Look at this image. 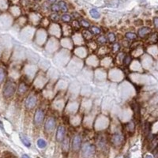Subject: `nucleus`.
I'll list each match as a JSON object with an SVG mask.
<instances>
[{
    "instance_id": "obj_1",
    "label": "nucleus",
    "mask_w": 158,
    "mask_h": 158,
    "mask_svg": "<svg viewBox=\"0 0 158 158\" xmlns=\"http://www.w3.org/2000/svg\"><path fill=\"white\" fill-rule=\"evenodd\" d=\"M16 91V84L13 81H8L3 88V96L6 98H10L14 96Z\"/></svg>"
},
{
    "instance_id": "obj_2",
    "label": "nucleus",
    "mask_w": 158,
    "mask_h": 158,
    "mask_svg": "<svg viewBox=\"0 0 158 158\" xmlns=\"http://www.w3.org/2000/svg\"><path fill=\"white\" fill-rule=\"evenodd\" d=\"M82 156L83 158H91L93 157L96 152V147L94 145L90 143H85L82 146Z\"/></svg>"
},
{
    "instance_id": "obj_3",
    "label": "nucleus",
    "mask_w": 158,
    "mask_h": 158,
    "mask_svg": "<svg viewBox=\"0 0 158 158\" xmlns=\"http://www.w3.org/2000/svg\"><path fill=\"white\" fill-rule=\"evenodd\" d=\"M44 120V113L41 109H37L35 116H34V123L36 125H41Z\"/></svg>"
},
{
    "instance_id": "obj_4",
    "label": "nucleus",
    "mask_w": 158,
    "mask_h": 158,
    "mask_svg": "<svg viewBox=\"0 0 158 158\" xmlns=\"http://www.w3.org/2000/svg\"><path fill=\"white\" fill-rule=\"evenodd\" d=\"M55 127V120L54 118L52 117H50L48 118L47 121L45 123V125H44V128H45V130L48 131V132H51L52 130H53Z\"/></svg>"
},
{
    "instance_id": "obj_5",
    "label": "nucleus",
    "mask_w": 158,
    "mask_h": 158,
    "mask_svg": "<svg viewBox=\"0 0 158 158\" xmlns=\"http://www.w3.org/2000/svg\"><path fill=\"white\" fill-rule=\"evenodd\" d=\"M82 146V138L79 135H75L72 141V149L74 151H77L80 149Z\"/></svg>"
},
{
    "instance_id": "obj_6",
    "label": "nucleus",
    "mask_w": 158,
    "mask_h": 158,
    "mask_svg": "<svg viewBox=\"0 0 158 158\" xmlns=\"http://www.w3.org/2000/svg\"><path fill=\"white\" fill-rule=\"evenodd\" d=\"M36 104V98L35 96L31 95L29 96L25 101V107L27 108L28 109H31L33 107H35V105Z\"/></svg>"
},
{
    "instance_id": "obj_7",
    "label": "nucleus",
    "mask_w": 158,
    "mask_h": 158,
    "mask_svg": "<svg viewBox=\"0 0 158 158\" xmlns=\"http://www.w3.org/2000/svg\"><path fill=\"white\" fill-rule=\"evenodd\" d=\"M66 134V129L63 126H59L57 129V132H56V139L58 142H62L64 139Z\"/></svg>"
},
{
    "instance_id": "obj_8",
    "label": "nucleus",
    "mask_w": 158,
    "mask_h": 158,
    "mask_svg": "<svg viewBox=\"0 0 158 158\" xmlns=\"http://www.w3.org/2000/svg\"><path fill=\"white\" fill-rule=\"evenodd\" d=\"M123 141V136L120 133H115L111 137V142L115 146H120Z\"/></svg>"
},
{
    "instance_id": "obj_9",
    "label": "nucleus",
    "mask_w": 158,
    "mask_h": 158,
    "mask_svg": "<svg viewBox=\"0 0 158 158\" xmlns=\"http://www.w3.org/2000/svg\"><path fill=\"white\" fill-rule=\"evenodd\" d=\"M151 32V29L149 28H147V27H143L142 29H140L138 30V36L140 37H144L146 36L147 34H149V32Z\"/></svg>"
},
{
    "instance_id": "obj_10",
    "label": "nucleus",
    "mask_w": 158,
    "mask_h": 158,
    "mask_svg": "<svg viewBox=\"0 0 158 158\" xmlns=\"http://www.w3.org/2000/svg\"><path fill=\"white\" fill-rule=\"evenodd\" d=\"M20 138H21V140L22 142V143L25 145V146H27V147H30L31 146V142L29 141V139L28 138V137L23 134H20Z\"/></svg>"
},
{
    "instance_id": "obj_11",
    "label": "nucleus",
    "mask_w": 158,
    "mask_h": 158,
    "mask_svg": "<svg viewBox=\"0 0 158 158\" xmlns=\"http://www.w3.org/2000/svg\"><path fill=\"white\" fill-rule=\"evenodd\" d=\"M27 89H28L27 85L24 82H22L18 86V93H25V92L27 91Z\"/></svg>"
},
{
    "instance_id": "obj_12",
    "label": "nucleus",
    "mask_w": 158,
    "mask_h": 158,
    "mask_svg": "<svg viewBox=\"0 0 158 158\" xmlns=\"http://www.w3.org/2000/svg\"><path fill=\"white\" fill-rule=\"evenodd\" d=\"M58 6H59V8H60V10L66 13L67 12L68 10V8H67V3H66L64 1H59L58 3Z\"/></svg>"
},
{
    "instance_id": "obj_13",
    "label": "nucleus",
    "mask_w": 158,
    "mask_h": 158,
    "mask_svg": "<svg viewBox=\"0 0 158 158\" xmlns=\"http://www.w3.org/2000/svg\"><path fill=\"white\" fill-rule=\"evenodd\" d=\"M89 14H90V15L93 17V18H99V17H101L100 13H99L98 10H96V9H91L89 10Z\"/></svg>"
},
{
    "instance_id": "obj_14",
    "label": "nucleus",
    "mask_w": 158,
    "mask_h": 158,
    "mask_svg": "<svg viewBox=\"0 0 158 158\" xmlns=\"http://www.w3.org/2000/svg\"><path fill=\"white\" fill-rule=\"evenodd\" d=\"M98 146L101 148L102 149H104L106 148V142H105V139L104 137H101L98 140Z\"/></svg>"
},
{
    "instance_id": "obj_15",
    "label": "nucleus",
    "mask_w": 158,
    "mask_h": 158,
    "mask_svg": "<svg viewBox=\"0 0 158 158\" xmlns=\"http://www.w3.org/2000/svg\"><path fill=\"white\" fill-rule=\"evenodd\" d=\"M37 146L39 148L44 149L46 147V146H47V142H46L44 139H42V138H40V139L37 140Z\"/></svg>"
},
{
    "instance_id": "obj_16",
    "label": "nucleus",
    "mask_w": 158,
    "mask_h": 158,
    "mask_svg": "<svg viewBox=\"0 0 158 158\" xmlns=\"http://www.w3.org/2000/svg\"><path fill=\"white\" fill-rule=\"evenodd\" d=\"M6 77V71L3 67H0V84H2Z\"/></svg>"
},
{
    "instance_id": "obj_17",
    "label": "nucleus",
    "mask_w": 158,
    "mask_h": 158,
    "mask_svg": "<svg viewBox=\"0 0 158 158\" xmlns=\"http://www.w3.org/2000/svg\"><path fill=\"white\" fill-rule=\"evenodd\" d=\"M61 19H62V21L64 22H70L71 21V16L67 14H65L61 17Z\"/></svg>"
},
{
    "instance_id": "obj_18",
    "label": "nucleus",
    "mask_w": 158,
    "mask_h": 158,
    "mask_svg": "<svg viewBox=\"0 0 158 158\" xmlns=\"http://www.w3.org/2000/svg\"><path fill=\"white\" fill-rule=\"evenodd\" d=\"M126 37L128 40H135L137 38V36H136L135 33H134V32H127V33L126 34Z\"/></svg>"
},
{
    "instance_id": "obj_19",
    "label": "nucleus",
    "mask_w": 158,
    "mask_h": 158,
    "mask_svg": "<svg viewBox=\"0 0 158 158\" xmlns=\"http://www.w3.org/2000/svg\"><path fill=\"white\" fill-rule=\"evenodd\" d=\"M51 10L54 13H58L60 10V8H59L58 4H52V6H51Z\"/></svg>"
},
{
    "instance_id": "obj_20",
    "label": "nucleus",
    "mask_w": 158,
    "mask_h": 158,
    "mask_svg": "<svg viewBox=\"0 0 158 158\" xmlns=\"http://www.w3.org/2000/svg\"><path fill=\"white\" fill-rule=\"evenodd\" d=\"M108 40L109 41V42H111L113 43L115 41V36L114 33H112V32H111V33H109L108 35Z\"/></svg>"
},
{
    "instance_id": "obj_21",
    "label": "nucleus",
    "mask_w": 158,
    "mask_h": 158,
    "mask_svg": "<svg viewBox=\"0 0 158 158\" xmlns=\"http://www.w3.org/2000/svg\"><path fill=\"white\" fill-rule=\"evenodd\" d=\"M51 19L53 22H57V21H58V20H59V16L58 15L57 13H54V14H52L51 15Z\"/></svg>"
},
{
    "instance_id": "obj_22",
    "label": "nucleus",
    "mask_w": 158,
    "mask_h": 158,
    "mask_svg": "<svg viewBox=\"0 0 158 158\" xmlns=\"http://www.w3.org/2000/svg\"><path fill=\"white\" fill-rule=\"evenodd\" d=\"M91 31L93 32L94 34H100L101 33V29L97 27H95V26L91 28Z\"/></svg>"
},
{
    "instance_id": "obj_23",
    "label": "nucleus",
    "mask_w": 158,
    "mask_h": 158,
    "mask_svg": "<svg viewBox=\"0 0 158 158\" xmlns=\"http://www.w3.org/2000/svg\"><path fill=\"white\" fill-rule=\"evenodd\" d=\"M81 25L84 28H89L90 26V24L87 21H85V20H82V21H81Z\"/></svg>"
},
{
    "instance_id": "obj_24",
    "label": "nucleus",
    "mask_w": 158,
    "mask_h": 158,
    "mask_svg": "<svg viewBox=\"0 0 158 158\" xmlns=\"http://www.w3.org/2000/svg\"><path fill=\"white\" fill-rule=\"evenodd\" d=\"M98 41L100 43H101V44H104V43H106L107 40H106V38H105L104 36H100V37H99V39H98Z\"/></svg>"
},
{
    "instance_id": "obj_25",
    "label": "nucleus",
    "mask_w": 158,
    "mask_h": 158,
    "mask_svg": "<svg viewBox=\"0 0 158 158\" xmlns=\"http://www.w3.org/2000/svg\"><path fill=\"white\" fill-rule=\"evenodd\" d=\"M130 60H131V59H130V56H128V55H127L126 57H125V58H124V63L125 64H129L130 63Z\"/></svg>"
},
{
    "instance_id": "obj_26",
    "label": "nucleus",
    "mask_w": 158,
    "mask_h": 158,
    "mask_svg": "<svg viewBox=\"0 0 158 158\" xmlns=\"http://www.w3.org/2000/svg\"><path fill=\"white\" fill-rule=\"evenodd\" d=\"M153 23L156 28H158V17H154L153 19Z\"/></svg>"
},
{
    "instance_id": "obj_27",
    "label": "nucleus",
    "mask_w": 158,
    "mask_h": 158,
    "mask_svg": "<svg viewBox=\"0 0 158 158\" xmlns=\"http://www.w3.org/2000/svg\"><path fill=\"white\" fill-rule=\"evenodd\" d=\"M22 158H31V157L29 156H28L27 154H23L22 156Z\"/></svg>"
},
{
    "instance_id": "obj_28",
    "label": "nucleus",
    "mask_w": 158,
    "mask_h": 158,
    "mask_svg": "<svg viewBox=\"0 0 158 158\" xmlns=\"http://www.w3.org/2000/svg\"><path fill=\"white\" fill-rule=\"evenodd\" d=\"M145 158H153V156H152V155L147 154V155L145 156Z\"/></svg>"
},
{
    "instance_id": "obj_29",
    "label": "nucleus",
    "mask_w": 158,
    "mask_h": 158,
    "mask_svg": "<svg viewBox=\"0 0 158 158\" xmlns=\"http://www.w3.org/2000/svg\"><path fill=\"white\" fill-rule=\"evenodd\" d=\"M48 1L51 3H55L56 2V0H48Z\"/></svg>"
},
{
    "instance_id": "obj_30",
    "label": "nucleus",
    "mask_w": 158,
    "mask_h": 158,
    "mask_svg": "<svg viewBox=\"0 0 158 158\" xmlns=\"http://www.w3.org/2000/svg\"><path fill=\"white\" fill-rule=\"evenodd\" d=\"M35 1H41V0H35Z\"/></svg>"
}]
</instances>
